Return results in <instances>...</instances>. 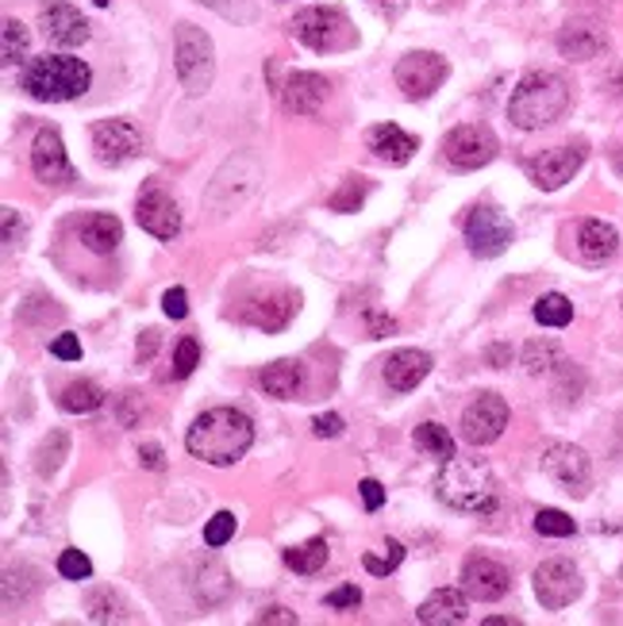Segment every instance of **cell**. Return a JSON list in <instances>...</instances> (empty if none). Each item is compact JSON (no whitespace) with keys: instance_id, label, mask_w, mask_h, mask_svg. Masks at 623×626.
Instances as JSON below:
<instances>
[{"instance_id":"4dcf8cb0","label":"cell","mask_w":623,"mask_h":626,"mask_svg":"<svg viewBox=\"0 0 623 626\" xmlns=\"http://www.w3.org/2000/svg\"><path fill=\"white\" fill-rule=\"evenodd\" d=\"M66 453H69V435L66 430H51V435L39 442V450H35V473L43 476V481H51L54 473L62 469V461H66Z\"/></svg>"},{"instance_id":"cb8c5ba5","label":"cell","mask_w":623,"mask_h":626,"mask_svg":"<svg viewBox=\"0 0 623 626\" xmlns=\"http://www.w3.org/2000/svg\"><path fill=\"white\" fill-rule=\"evenodd\" d=\"M466 600L470 596L458 592V589H439L419 604L416 619L427 623V626H458V623L470 619V604H466Z\"/></svg>"},{"instance_id":"8d00e7d4","label":"cell","mask_w":623,"mask_h":626,"mask_svg":"<svg viewBox=\"0 0 623 626\" xmlns=\"http://www.w3.org/2000/svg\"><path fill=\"white\" fill-rule=\"evenodd\" d=\"M535 319H539L543 327H566L573 319V304L566 300L562 293H547L535 300Z\"/></svg>"},{"instance_id":"603a6c76","label":"cell","mask_w":623,"mask_h":626,"mask_svg":"<svg viewBox=\"0 0 623 626\" xmlns=\"http://www.w3.org/2000/svg\"><path fill=\"white\" fill-rule=\"evenodd\" d=\"M620 250V231L612 223H604V219H586V223L578 227V254L581 262L589 265H604L612 262Z\"/></svg>"},{"instance_id":"3957f363","label":"cell","mask_w":623,"mask_h":626,"mask_svg":"<svg viewBox=\"0 0 623 626\" xmlns=\"http://www.w3.org/2000/svg\"><path fill=\"white\" fill-rule=\"evenodd\" d=\"M435 492L447 507L466 515H485L496 507V476L481 458H450L435 476Z\"/></svg>"},{"instance_id":"680465c9","label":"cell","mask_w":623,"mask_h":626,"mask_svg":"<svg viewBox=\"0 0 623 626\" xmlns=\"http://www.w3.org/2000/svg\"><path fill=\"white\" fill-rule=\"evenodd\" d=\"M485 362L493 365V370H504V365L512 362V350L509 347H489L485 350Z\"/></svg>"},{"instance_id":"681fc988","label":"cell","mask_w":623,"mask_h":626,"mask_svg":"<svg viewBox=\"0 0 623 626\" xmlns=\"http://www.w3.org/2000/svg\"><path fill=\"white\" fill-rule=\"evenodd\" d=\"M342 427H347V422H342V416H331V411H327V416L312 419V435H316V438H339Z\"/></svg>"},{"instance_id":"ee69618b","label":"cell","mask_w":623,"mask_h":626,"mask_svg":"<svg viewBox=\"0 0 623 626\" xmlns=\"http://www.w3.org/2000/svg\"><path fill=\"white\" fill-rule=\"evenodd\" d=\"M58 573L66 576V581H89V576H92V561L85 558L81 550H62L58 553Z\"/></svg>"},{"instance_id":"484cf974","label":"cell","mask_w":623,"mask_h":626,"mask_svg":"<svg viewBox=\"0 0 623 626\" xmlns=\"http://www.w3.org/2000/svg\"><path fill=\"white\" fill-rule=\"evenodd\" d=\"M365 146H370L373 154H378L381 162H389V166H404V162L412 158V154L419 151V143L408 135V131H401L396 123H378V128H370V135H365Z\"/></svg>"},{"instance_id":"6da1fadb","label":"cell","mask_w":623,"mask_h":626,"mask_svg":"<svg viewBox=\"0 0 623 626\" xmlns=\"http://www.w3.org/2000/svg\"><path fill=\"white\" fill-rule=\"evenodd\" d=\"M185 446L205 465H236L254 446V422L239 408H208L205 416L193 419Z\"/></svg>"},{"instance_id":"74e56055","label":"cell","mask_w":623,"mask_h":626,"mask_svg":"<svg viewBox=\"0 0 623 626\" xmlns=\"http://www.w3.org/2000/svg\"><path fill=\"white\" fill-rule=\"evenodd\" d=\"M197 4L212 8V12H220L231 23H254L262 15L259 0H197Z\"/></svg>"},{"instance_id":"e575fe53","label":"cell","mask_w":623,"mask_h":626,"mask_svg":"<svg viewBox=\"0 0 623 626\" xmlns=\"http://www.w3.org/2000/svg\"><path fill=\"white\" fill-rule=\"evenodd\" d=\"M416 446L424 453H431V458H439V461H450L455 458V438H450V430L447 427H439V422H419L416 427Z\"/></svg>"},{"instance_id":"1f68e13d","label":"cell","mask_w":623,"mask_h":626,"mask_svg":"<svg viewBox=\"0 0 623 626\" xmlns=\"http://www.w3.org/2000/svg\"><path fill=\"white\" fill-rule=\"evenodd\" d=\"M100 404H105V393H100L92 381H74V385H66L58 396V408L69 411V416H89Z\"/></svg>"},{"instance_id":"d6986e66","label":"cell","mask_w":623,"mask_h":626,"mask_svg":"<svg viewBox=\"0 0 623 626\" xmlns=\"http://www.w3.org/2000/svg\"><path fill=\"white\" fill-rule=\"evenodd\" d=\"M135 219L154 239H174V234L182 231V208H177V200L170 197L166 189H159V185H146V193H139Z\"/></svg>"},{"instance_id":"f1b7e54d","label":"cell","mask_w":623,"mask_h":626,"mask_svg":"<svg viewBox=\"0 0 623 626\" xmlns=\"http://www.w3.org/2000/svg\"><path fill=\"white\" fill-rule=\"evenodd\" d=\"M293 311H297V296L277 293L274 300H262V308L247 311V319H251L254 327H262V331H282V327L293 319Z\"/></svg>"},{"instance_id":"b9f144b4","label":"cell","mask_w":623,"mask_h":626,"mask_svg":"<svg viewBox=\"0 0 623 626\" xmlns=\"http://www.w3.org/2000/svg\"><path fill=\"white\" fill-rule=\"evenodd\" d=\"M239 519L236 512H216L212 519L205 523V546H212V550H220V546L231 542V535H236Z\"/></svg>"},{"instance_id":"7bdbcfd3","label":"cell","mask_w":623,"mask_h":626,"mask_svg":"<svg viewBox=\"0 0 623 626\" xmlns=\"http://www.w3.org/2000/svg\"><path fill=\"white\" fill-rule=\"evenodd\" d=\"M365 200V182L362 177H347L342 182V189L335 193V197H327V208L331 211H358Z\"/></svg>"},{"instance_id":"7a4b0ae2","label":"cell","mask_w":623,"mask_h":626,"mask_svg":"<svg viewBox=\"0 0 623 626\" xmlns=\"http://www.w3.org/2000/svg\"><path fill=\"white\" fill-rule=\"evenodd\" d=\"M566 108H570V81L562 74H550V69H535L512 92L509 120L520 131H539L562 120Z\"/></svg>"},{"instance_id":"f907efd6","label":"cell","mask_w":623,"mask_h":626,"mask_svg":"<svg viewBox=\"0 0 623 626\" xmlns=\"http://www.w3.org/2000/svg\"><path fill=\"white\" fill-rule=\"evenodd\" d=\"M51 354L62 358V362H77V358H81V342H77L74 334H58V339L51 342Z\"/></svg>"},{"instance_id":"44dd1931","label":"cell","mask_w":623,"mask_h":626,"mask_svg":"<svg viewBox=\"0 0 623 626\" xmlns=\"http://www.w3.org/2000/svg\"><path fill=\"white\" fill-rule=\"evenodd\" d=\"M431 354H424V350H393V354L381 362V373H385V385L393 388V393H412V388H419V381L431 373Z\"/></svg>"},{"instance_id":"db71d44e","label":"cell","mask_w":623,"mask_h":626,"mask_svg":"<svg viewBox=\"0 0 623 626\" xmlns=\"http://www.w3.org/2000/svg\"><path fill=\"white\" fill-rule=\"evenodd\" d=\"M381 20H401V12L408 8V0H365Z\"/></svg>"},{"instance_id":"7402d4cb","label":"cell","mask_w":623,"mask_h":626,"mask_svg":"<svg viewBox=\"0 0 623 626\" xmlns=\"http://www.w3.org/2000/svg\"><path fill=\"white\" fill-rule=\"evenodd\" d=\"M558 51L570 62L601 58V54L609 51V31H604L601 23H586V20L566 23V28L558 31Z\"/></svg>"},{"instance_id":"c3c4849f","label":"cell","mask_w":623,"mask_h":626,"mask_svg":"<svg viewBox=\"0 0 623 626\" xmlns=\"http://www.w3.org/2000/svg\"><path fill=\"white\" fill-rule=\"evenodd\" d=\"M358 604H362L358 584H342V589H335L331 596H327V607H335V612H347V607H358Z\"/></svg>"},{"instance_id":"2e32d148","label":"cell","mask_w":623,"mask_h":626,"mask_svg":"<svg viewBox=\"0 0 623 626\" xmlns=\"http://www.w3.org/2000/svg\"><path fill=\"white\" fill-rule=\"evenodd\" d=\"M509 427V400L501 393H481L462 416V438L470 446H489Z\"/></svg>"},{"instance_id":"816d5d0a","label":"cell","mask_w":623,"mask_h":626,"mask_svg":"<svg viewBox=\"0 0 623 626\" xmlns=\"http://www.w3.org/2000/svg\"><path fill=\"white\" fill-rule=\"evenodd\" d=\"M254 623L259 626H297V612H289V607H266Z\"/></svg>"},{"instance_id":"bcb514c9","label":"cell","mask_w":623,"mask_h":626,"mask_svg":"<svg viewBox=\"0 0 623 626\" xmlns=\"http://www.w3.org/2000/svg\"><path fill=\"white\" fill-rule=\"evenodd\" d=\"M162 311H166L170 319H185L189 316V293H185V288H166V296H162Z\"/></svg>"},{"instance_id":"83f0119b","label":"cell","mask_w":623,"mask_h":626,"mask_svg":"<svg viewBox=\"0 0 623 626\" xmlns=\"http://www.w3.org/2000/svg\"><path fill=\"white\" fill-rule=\"evenodd\" d=\"M197 604L200 607H220V604H228V596H231V576H228V569L220 565V561H205V565L197 569Z\"/></svg>"},{"instance_id":"f546056e","label":"cell","mask_w":623,"mask_h":626,"mask_svg":"<svg viewBox=\"0 0 623 626\" xmlns=\"http://www.w3.org/2000/svg\"><path fill=\"white\" fill-rule=\"evenodd\" d=\"M85 612H89L92 623H131V619H135V615H131V604L112 589L92 592L89 604H85Z\"/></svg>"},{"instance_id":"f5cc1de1","label":"cell","mask_w":623,"mask_h":626,"mask_svg":"<svg viewBox=\"0 0 623 626\" xmlns=\"http://www.w3.org/2000/svg\"><path fill=\"white\" fill-rule=\"evenodd\" d=\"M365 331H370V339H385V334L396 331V323L381 311H365Z\"/></svg>"},{"instance_id":"91938a15","label":"cell","mask_w":623,"mask_h":626,"mask_svg":"<svg viewBox=\"0 0 623 626\" xmlns=\"http://www.w3.org/2000/svg\"><path fill=\"white\" fill-rule=\"evenodd\" d=\"M520 619H485V626H516Z\"/></svg>"},{"instance_id":"d4e9b609","label":"cell","mask_w":623,"mask_h":626,"mask_svg":"<svg viewBox=\"0 0 623 626\" xmlns=\"http://www.w3.org/2000/svg\"><path fill=\"white\" fill-rule=\"evenodd\" d=\"M77 239L89 254H112L123 242V223L108 211H89V216L77 223Z\"/></svg>"},{"instance_id":"11a10c76","label":"cell","mask_w":623,"mask_h":626,"mask_svg":"<svg viewBox=\"0 0 623 626\" xmlns=\"http://www.w3.org/2000/svg\"><path fill=\"white\" fill-rule=\"evenodd\" d=\"M139 461H143L146 469H154V473H159V469H166V458H162V446L159 442H143V446H139Z\"/></svg>"},{"instance_id":"5b68a950","label":"cell","mask_w":623,"mask_h":626,"mask_svg":"<svg viewBox=\"0 0 623 626\" xmlns=\"http://www.w3.org/2000/svg\"><path fill=\"white\" fill-rule=\"evenodd\" d=\"M259 185H262V162L254 158L251 151H236L220 169H216L212 182H208L205 211L212 219H228L231 211H239L254 193H259Z\"/></svg>"},{"instance_id":"d590c367","label":"cell","mask_w":623,"mask_h":626,"mask_svg":"<svg viewBox=\"0 0 623 626\" xmlns=\"http://www.w3.org/2000/svg\"><path fill=\"white\" fill-rule=\"evenodd\" d=\"M39 589V573L28 565L20 569H4V607H15V604H28L31 592Z\"/></svg>"},{"instance_id":"f6af8a7d","label":"cell","mask_w":623,"mask_h":626,"mask_svg":"<svg viewBox=\"0 0 623 626\" xmlns=\"http://www.w3.org/2000/svg\"><path fill=\"white\" fill-rule=\"evenodd\" d=\"M200 365V347L197 339H182L174 347V377H189L193 370Z\"/></svg>"},{"instance_id":"6125c7cd","label":"cell","mask_w":623,"mask_h":626,"mask_svg":"<svg viewBox=\"0 0 623 626\" xmlns=\"http://www.w3.org/2000/svg\"><path fill=\"white\" fill-rule=\"evenodd\" d=\"M92 4H100V8H105V4H108V0H92Z\"/></svg>"},{"instance_id":"9a60e30c","label":"cell","mask_w":623,"mask_h":626,"mask_svg":"<svg viewBox=\"0 0 623 626\" xmlns=\"http://www.w3.org/2000/svg\"><path fill=\"white\" fill-rule=\"evenodd\" d=\"M31 169L51 189H66V185L77 182L74 166L66 158V143H62V135L54 128H43L35 135V143H31Z\"/></svg>"},{"instance_id":"7dc6e473","label":"cell","mask_w":623,"mask_h":626,"mask_svg":"<svg viewBox=\"0 0 623 626\" xmlns=\"http://www.w3.org/2000/svg\"><path fill=\"white\" fill-rule=\"evenodd\" d=\"M23 234H28V227H23L20 211H15V208H4V250H15V246H20Z\"/></svg>"},{"instance_id":"ab89813d","label":"cell","mask_w":623,"mask_h":626,"mask_svg":"<svg viewBox=\"0 0 623 626\" xmlns=\"http://www.w3.org/2000/svg\"><path fill=\"white\" fill-rule=\"evenodd\" d=\"M4 66H15V62L28 58V28H23L15 15H8L4 20Z\"/></svg>"},{"instance_id":"f35d334b","label":"cell","mask_w":623,"mask_h":626,"mask_svg":"<svg viewBox=\"0 0 623 626\" xmlns=\"http://www.w3.org/2000/svg\"><path fill=\"white\" fill-rule=\"evenodd\" d=\"M401 561H404V546L396 542V538H389V542L381 546V553H365L362 565H365V573H373V576H389Z\"/></svg>"},{"instance_id":"ac0fdd59","label":"cell","mask_w":623,"mask_h":626,"mask_svg":"<svg viewBox=\"0 0 623 626\" xmlns=\"http://www.w3.org/2000/svg\"><path fill=\"white\" fill-rule=\"evenodd\" d=\"M39 28L62 51H74V46H81L89 39V20L74 4H66V0H46L39 8Z\"/></svg>"},{"instance_id":"7c38bea8","label":"cell","mask_w":623,"mask_h":626,"mask_svg":"<svg viewBox=\"0 0 623 626\" xmlns=\"http://www.w3.org/2000/svg\"><path fill=\"white\" fill-rule=\"evenodd\" d=\"M92 151L105 166H128L143 154V131L131 120H100L92 123Z\"/></svg>"},{"instance_id":"5bb4252c","label":"cell","mask_w":623,"mask_h":626,"mask_svg":"<svg viewBox=\"0 0 623 626\" xmlns=\"http://www.w3.org/2000/svg\"><path fill=\"white\" fill-rule=\"evenodd\" d=\"M586 158H589L586 143L555 146V151H543L539 158L527 162V177H532L543 193H555V189H562L566 182H573V174L586 166Z\"/></svg>"},{"instance_id":"9f6ffc18","label":"cell","mask_w":623,"mask_h":626,"mask_svg":"<svg viewBox=\"0 0 623 626\" xmlns=\"http://www.w3.org/2000/svg\"><path fill=\"white\" fill-rule=\"evenodd\" d=\"M358 488H362V499H365V507H370V512H378V507L385 504V488H381L373 476H370V481L358 484Z\"/></svg>"},{"instance_id":"836d02e7","label":"cell","mask_w":623,"mask_h":626,"mask_svg":"<svg viewBox=\"0 0 623 626\" xmlns=\"http://www.w3.org/2000/svg\"><path fill=\"white\" fill-rule=\"evenodd\" d=\"M562 365V350H558L555 339H532L524 347V370L532 377H543V373H555Z\"/></svg>"},{"instance_id":"52a82bcc","label":"cell","mask_w":623,"mask_h":626,"mask_svg":"<svg viewBox=\"0 0 623 626\" xmlns=\"http://www.w3.org/2000/svg\"><path fill=\"white\" fill-rule=\"evenodd\" d=\"M289 35L297 39L300 46L319 54H339L358 46V28L350 23V15L342 8H300L289 20Z\"/></svg>"},{"instance_id":"4fadbf2b","label":"cell","mask_w":623,"mask_h":626,"mask_svg":"<svg viewBox=\"0 0 623 626\" xmlns=\"http://www.w3.org/2000/svg\"><path fill=\"white\" fill-rule=\"evenodd\" d=\"M581 589H586V584H581V573L573 569V561L550 558L535 569V596H539V604L547 607V612L570 607L573 600L581 596Z\"/></svg>"},{"instance_id":"9c48e42d","label":"cell","mask_w":623,"mask_h":626,"mask_svg":"<svg viewBox=\"0 0 623 626\" xmlns=\"http://www.w3.org/2000/svg\"><path fill=\"white\" fill-rule=\"evenodd\" d=\"M543 473L558 484L562 492L570 496H586L589 484H593V461L581 446H570V442H550L543 450Z\"/></svg>"},{"instance_id":"ffe728a7","label":"cell","mask_w":623,"mask_h":626,"mask_svg":"<svg viewBox=\"0 0 623 626\" xmlns=\"http://www.w3.org/2000/svg\"><path fill=\"white\" fill-rule=\"evenodd\" d=\"M327 92H331L327 77L308 74V69H297V74H289L282 85H277V97H282L285 112H293V116H316L319 108H324Z\"/></svg>"},{"instance_id":"30bf717a","label":"cell","mask_w":623,"mask_h":626,"mask_svg":"<svg viewBox=\"0 0 623 626\" xmlns=\"http://www.w3.org/2000/svg\"><path fill=\"white\" fill-rule=\"evenodd\" d=\"M512 239H516V227L501 208L481 205L466 219V242H470L473 257H501L512 246Z\"/></svg>"},{"instance_id":"6f0895ef","label":"cell","mask_w":623,"mask_h":626,"mask_svg":"<svg viewBox=\"0 0 623 626\" xmlns=\"http://www.w3.org/2000/svg\"><path fill=\"white\" fill-rule=\"evenodd\" d=\"M154 350H159V331H143L139 334V350H135V358H139V365H146L154 358Z\"/></svg>"},{"instance_id":"4316f807","label":"cell","mask_w":623,"mask_h":626,"mask_svg":"<svg viewBox=\"0 0 623 626\" xmlns=\"http://www.w3.org/2000/svg\"><path fill=\"white\" fill-rule=\"evenodd\" d=\"M259 385L266 396L274 400H297L300 388H305V362L297 358H285V362H274L259 373Z\"/></svg>"},{"instance_id":"60d3db41","label":"cell","mask_w":623,"mask_h":626,"mask_svg":"<svg viewBox=\"0 0 623 626\" xmlns=\"http://www.w3.org/2000/svg\"><path fill=\"white\" fill-rule=\"evenodd\" d=\"M535 530L547 538H570L573 530H578V523H573L566 512H558V507H543V512L535 515Z\"/></svg>"},{"instance_id":"277c9868","label":"cell","mask_w":623,"mask_h":626,"mask_svg":"<svg viewBox=\"0 0 623 626\" xmlns=\"http://www.w3.org/2000/svg\"><path fill=\"white\" fill-rule=\"evenodd\" d=\"M92 81V69L81 58H69V54H43V58H31L20 74V89L31 100H43V105H62V100H77Z\"/></svg>"},{"instance_id":"d6a6232c","label":"cell","mask_w":623,"mask_h":626,"mask_svg":"<svg viewBox=\"0 0 623 626\" xmlns=\"http://www.w3.org/2000/svg\"><path fill=\"white\" fill-rule=\"evenodd\" d=\"M327 558H331V550H327V538H312V542H305V546H293V550H285V565H289L293 573H300V576L319 573V569L327 565Z\"/></svg>"},{"instance_id":"8992f818","label":"cell","mask_w":623,"mask_h":626,"mask_svg":"<svg viewBox=\"0 0 623 626\" xmlns=\"http://www.w3.org/2000/svg\"><path fill=\"white\" fill-rule=\"evenodd\" d=\"M174 66L177 81L189 97H205L216 81V46L205 28L182 20L174 31Z\"/></svg>"},{"instance_id":"e0dca14e","label":"cell","mask_w":623,"mask_h":626,"mask_svg":"<svg viewBox=\"0 0 623 626\" xmlns=\"http://www.w3.org/2000/svg\"><path fill=\"white\" fill-rule=\"evenodd\" d=\"M462 592L470 600H478V604H493V600H504L512 589V573L501 565V561L485 558V553H473V558H466L462 565Z\"/></svg>"},{"instance_id":"94428289","label":"cell","mask_w":623,"mask_h":626,"mask_svg":"<svg viewBox=\"0 0 623 626\" xmlns=\"http://www.w3.org/2000/svg\"><path fill=\"white\" fill-rule=\"evenodd\" d=\"M616 169H620V174H623V151L616 154Z\"/></svg>"},{"instance_id":"8fae6325","label":"cell","mask_w":623,"mask_h":626,"mask_svg":"<svg viewBox=\"0 0 623 626\" xmlns=\"http://www.w3.org/2000/svg\"><path fill=\"white\" fill-rule=\"evenodd\" d=\"M496 135L485 128V123H462L455 128L447 139H442V158L455 169H481L496 158Z\"/></svg>"},{"instance_id":"ba28073f","label":"cell","mask_w":623,"mask_h":626,"mask_svg":"<svg viewBox=\"0 0 623 626\" xmlns=\"http://www.w3.org/2000/svg\"><path fill=\"white\" fill-rule=\"evenodd\" d=\"M450 74V62L435 51H412L396 62L393 77H396V89L404 92L408 100H427L439 92V85L447 81Z\"/></svg>"}]
</instances>
